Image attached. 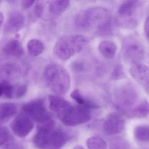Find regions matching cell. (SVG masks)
Returning a JSON list of instances; mask_svg holds the SVG:
<instances>
[{
    "instance_id": "obj_9",
    "label": "cell",
    "mask_w": 149,
    "mask_h": 149,
    "mask_svg": "<svg viewBox=\"0 0 149 149\" xmlns=\"http://www.w3.org/2000/svg\"><path fill=\"white\" fill-rule=\"evenodd\" d=\"M11 127L15 135L19 137L24 138L33 130L34 124L31 118L22 112L19 114L14 119Z\"/></svg>"
},
{
    "instance_id": "obj_8",
    "label": "cell",
    "mask_w": 149,
    "mask_h": 149,
    "mask_svg": "<svg viewBox=\"0 0 149 149\" xmlns=\"http://www.w3.org/2000/svg\"><path fill=\"white\" fill-rule=\"evenodd\" d=\"M123 56L126 62L132 65L141 63L145 56L142 43L135 38L128 39L123 46Z\"/></svg>"
},
{
    "instance_id": "obj_21",
    "label": "cell",
    "mask_w": 149,
    "mask_h": 149,
    "mask_svg": "<svg viewBox=\"0 0 149 149\" xmlns=\"http://www.w3.org/2000/svg\"><path fill=\"white\" fill-rule=\"evenodd\" d=\"M70 96L73 99L82 107H85L88 109H97L99 108V106L94 102L84 97L78 90L76 89L73 91Z\"/></svg>"
},
{
    "instance_id": "obj_28",
    "label": "cell",
    "mask_w": 149,
    "mask_h": 149,
    "mask_svg": "<svg viewBox=\"0 0 149 149\" xmlns=\"http://www.w3.org/2000/svg\"><path fill=\"white\" fill-rule=\"evenodd\" d=\"M12 136L8 128L1 126L0 130V143L1 146H4L10 143L12 139Z\"/></svg>"
},
{
    "instance_id": "obj_30",
    "label": "cell",
    "mask_w": 149,
    "mask_h": 149,
    "mask_svg": "<svg viewBox=\"0 0 149 149\" xmlns=\"http://www.w3.org/2000/svg\"><path fill=\"white\" fill-rule=\"evenodd\" d=\"M27 88L26 84H20L15 87L14 97L20 98L24 96L26 93Z\"/></svg>"
},
{
    "instance_id": "obj_35",
    "label": "cell",
    "mask_w": 149,
    "mask_h": 149,
    "mask_svg": "<svg viewBox=\"0 0 149 149\" xmlns=\"http://www.w3.org/2000/svg\"><path fill=\"white\" fill-rule=\"evenodd\" d=\"M144 30L146 35L149 40V16L147 17L145 22Z\"/></svg>"
},
{
    "instance_id": "obj_14",
    "label": "cell",
    "mask_w": 149,
    "mask_h": 149,
    "mask_svg": "<svg viewBox=\"0 0 149 149\" xmlns=\"http://www.w3.org/2000/svg\"><path fill=\"white\" fill-rule=\"evenodd\" d=\"M25 17L17 11L10 13L5 23L4 30L8 33H15L19 31L25 24Z\"/></svg>"
},
{
    "instance_id": "obj_20",
    "label": "cell",
    "mask_w": 149,
    "mask_h": 149,
    "mask_svg": "<svg viewBox=\"0 0 149 149\" xmlns=\"http://www.w3.org/2000/svg\"><path fill=\"white\" fill-rule=\"evenodd\" d=\"M17 111V107L12 103H4L0 106V118L1 124L6 123L13 116Z\"/></svg>"
},
{
    "instance_id": "obj_27",
    "label": "cell",
    "mask_w": 149,
    "mask_h": 149,
    "mask_svg": "<svg viewBox=\"0 0 149 149\" xmlns=\"http://www.w3.org/2000/svg\"><path fill=\"white\" fill-rule=\"evenodd\" d=\"M89 149H107V144L104 139L98 136H92L87 141Z\"/></svg>"
},
{
    "instance_id": "obj_2",
    "label": "cell",
    "mask_w": 149,
    "mask_h": 149,
    "mask_svg": "<svg viewBox=\"0 0 149 149\" xmlns=\"http://www.w3.org/2000/svg\"><path fill=\"white\" fill-rule=\"evenodd\" d=\"M43 76L48 87L55 94L65 95L69 89L70 77L68 71L61 65L48 64L44 69Z\"/></svg>"
},
{
    "instance_id": "obj_4",
    "label": "cell",
    "mask_w": 149,
    "mask_h": 149,
    "mask_svg": "<svg viewBox=\"0 0 149 149\" xmlns=\"http://www.w3.org/2000/svg\"><path fill=\"white\" fill-rule=\"evenodd\" d=\"M116 106L123 113L136 106L139 99V94L135 86L126 83L117 87L114 92Z\"/></svg>"
},
{
    "instance_id": "obj_11",
    "label": "cell",
    "mask_w": 149,
    "mask_h": 149,
    "mask_svg": "<svg viewBox=\"0 0 149 149\" xmlns=\"http://www.w3.org/2000/svg\"><path fill=\"white\" fill-rule=\"evenodd\" d=\"M70 136L61 128H55L50 132L42 149H61L69 140Z\"/></svg>"
},
{
    "instance_id": "obj_23",
    "label": "cell",
    "mask_w": 149,
    "mask_h": 149,
    "mask_svg": "<svg viewBox=\"0 0 149 149\" xmlns=\"http://www.w3.org/2000/svg\"><path fill=\"white\" fill-rule=\"evenodd\" d=\"M27 48L29 53L31 56H37L43 52L44 46L40 40L32 39L28 42Z\"/></svg>"
},
{
    "instance_id": "obj_3",
    "label": "cell",
    "mask_w": 149,
    "mask_h": 149,
    "mask_svg": "<svg viewBox=\"0 0 149 149\" xmlns=\"http://www.w3.org/2000/svg\"><path fill=\"white\" fill-rule=\"evenodd\" d=\"M88 42V39L82 35L65 36L56 42L54 47V52L59 59L67 61L82 51Z\"/></svg>"
},
{
    "instance_id": "obj_19",
    "label": "cell",
    "mask_w": 149,
    "mask_h": 149,
    "mask_svg": "<svg viewBox=\"0 0 149 149\" xmlns=\"http://www.w3.org/2000/svg\"><path fill=\"white\" fill-rule=\"evenodd\" d=\"M98 50L101 54L106 59L115 57L117 50L116 45L110 41H103L99 44Z\"/></svg>"
},
{
    "instance_id": "obj_6",
    "label": "cell",
    "mask_w": 149,
    "mask_h": 149,
    "mask_svg": "<svg viewBox=\"0 0 149 149\" xmlns=\"http://www.w3.org/2000/svg\"><path fill=\"white\" fill-rule=\"evenodd\" d=\"M89 109L81 106L71 105L59 117L64 125L76 126L89 121L91 114Z\"/></svg>"
},
{
    "instance_id": "obj_33",
    "label": "cell",
    "mask_w": 149,
    "mask_h": 149,
    "mask_svg": "<svg viewBox=\"0 0 149 149\" xmlns=\"http://www.w3.org/2000/svg\"><path fill=\"white\" fill-rule=\"evenodd\" d=\"M72 67L74 70L77 72L82 71L84 68V65L83 63L79 61L74 63L72 64Z\"/></svg>"
},
{
    "instance_id": "obj_15",
    "label": "cell",
    "mask_w": 149,
    "mask_h": 149,
    "mask_svg": "<svg viewBox=\"0 0 149 149\" xmlns=\"http://www.w3.org/2000/svg\"><path fill=\"white\" fill-rule=\"evenodd\" d=\"M48 98L49 109L58 116L71 106L69 102L59 96L49 95Z\"/></svg>"
},
{
    "instance_id": "obj_25",
    "label": "cell",
    "mask_w": 149,
    "mask_h": 149,
    "mask_svg": "<svg viewBox=\"0 0 149 149\" xmlns=\"http://www.w3.org/2000/svg\"><path fill=\"white\" fill-rule=\"evenodd\" d=\"M134 135L138 141L149 142V126L139 125L134 129Z\"/></svg>"
},
{
    "instance_id": "obj_31",
    "label": "cell",
    "mask_w": 149,
    "mask_h": 149,
    "mask_svg": "<svg viewBox=\"0 0 149 149\" xmlns=\"http://www.w3.org/2000/svg\"><path fill=\"white\" fill-rule=\"evenodd\" d=\"M44 7L43 4L40 1H38L36 4L33 10V16L34 19H38L40 18L43 14Z\"/></svg>"
},
{
    "instance_id": "obj_17",
    "label": "cell",
    "mask_w": 149,
    "mask_h": 149,
    "mask_svg": "<svg viewBox=\"0 0 149 149\" xmlns=\"http://www.w3.org/2000/svg\"><path fill=\"white\" fill-rule=\"evenodd\" d=\"M123 113L130 118L145 117L149 113V103L146 100H143L131 109Z\"/></svg>"
},
{
    "instance_id": "obj_7",
    "label": "cell",
    "mask_w": 149,
    "mask_h": 149,
    "mask_svg": "<svg viewBox=\"0 0 149 149\" xmlns=\"http://www.w3.org/2000/svg\"><path fill=\"white\" fill-rule=\"evenodd\" d=\"M22 109L24 113L39 124L52 118L43 99H35L23 105Z\"/></svg>"
},
{
    "instance_id": "obj_10",
    "label": "cell",
    "mask_w": 149,
    "mask_h": 149,
    "mask_svg": "<svg viewBox=\"0 0 149 149\" xmlns=\"http://www.w3.org/2000/svg\"><path fill=\"white\" fill-rule=\"evenodd\" d=\"M124 125V119L123 117L118 113L112 112L106 117L103 128L106 135L111 136L120 133L123 130Z\"/></svg>"
},
{
    "instance_id": "obj_24",
    "label": "cell",
    "mask_w": 149,
    "mask_h": 149,
    "mask_svg": "<svg viewBox=\"0 0 149 149\" xmlns=\"http://www.w3.org/2000/svg\"><path fill=\"white\" fill-rule=\"evenodd\" d=\"M15 87L8 80H3L0 83V96L8 99L14 97Z\"/></svg>"
},
{
    "instance_id": "obj_26",
    "label": "cell",
    "mask_w": 149,
    "mask_h": 149,
    "mask_svg": "<svg viewBox=\"0 0 149 149\" xmlns=\"http://www.w3.org/2000/svg\"><path fill=\"white\" fill-rule=\"evenodd\" d=\"M109 149H131L129 142L121 137L112 138L109 142Z\"/></svg>"
},
{
    "instance_id": "obj_18",
    "label": "cell",
    "mask_w": 149,
    "mask_h": 149,
    "mask_svg": "<svg viewBox=\"0 0 149 149\" xmlns=\"http://www.w3.org/2000/svg\"><path fill=\"white\" fill-rule=\"evenodd\" d=\"M3 51L7 55L19 56L24 53V49L21 43L17 40L8 41L3 47Z\"/></svg>"
},
{
    "instance_id": "obj_36",
    "label": "cell",
    "mask_w": 149,
    "mask_h": 149,
    "mask_svg": "<svg viewBox=\"0 0 149 149\" xmlns=\"http://www.w3.org/2000/svg\"><path fill=\"white\" fill-rule=\"evenodd\" d=\"M4 20V15L2 13H0V22H1V25H2L3 21Z\"/></svg>"
},
{
    "instance_id": "obj_13",
    "label": "cell",
    "mask_w": 149,
    "mask_h": 149,
    "mask_svg": "<svg viewBox=\"0 0 149 149\" xmlns=\"http://www.w3.org/2000/svg\"><path fill=\"white\" fill-rule=\"evenodd\" d=\"M130 73L132 78L149 94V68L142 63L132 65Z\"/></svg>"
},
{
    "instance_id": "obj_29",
    "label": "cell",
    "mask_w": 149,
    "mask_h": 149,
    "mask_svg": "<svg viewBox=\"0 0 149 149\" xmlns=\"http://www.w3.org/2000/svg\"><path fill=\"white\" fill-rule=\"evenodd\" d=\"M124 70L122 65L118 64L114 68L111 75V79L112 80H119L123 79L125 77Z\"/></svg>"
},
{
    "instance_id": "obj_32",
    "label": "cell",
    "mask_w": 149,
    "mask_h": 149,
    "mask_svg": "<svg viewBox=\"0 0 149 149\" xmlns=\"http://www.w3.org/2000/svg\"><path fill=\"white\" fill-rule=\"evenodd\" d=\"M2 149H24L22 145L19 143L11 142L3 146Z\"/></svg>"
},
{
    "instance_id": "obj_16",
    "label": "cell",
    "mask_w": 149,
    "mask_h": 149,
    "mask_svg": "<svg viewBox=\"0 0 149 149\" xmlns=\"http://www.w3.org/2000/svg\"><path fill=\"white\" fill-rule=\"evenodd\" d=\"M20 66L15 63H6L1 69V77L4 80H12L18 78L21 75Z\"/></svg>"
},
{
    "instance_id": "obj_12",
    "label": "cell",
    "mask_w": 149,
    "mask_h": 149,
    "mask_svg": "<svg viewBox=\"0 0 149 149\" xmlns=\"http://www.w3.org/2000/svg\"><path fill=\"white\" fill-rule=\"evenodd\" d=\"M55 128V123L53 119L39 124L37 131L34 136L33 141L36 147L42 149L45 146L50 132Z\"/></svg>"
},
{
    "instance_id": "obj_37",
    "label": "cell",
    "mask_w": 149,
    "mask_h": 149,
    "mask_svg": "<svg viewBox=\"0 0 149 149\" xmlns=\"http://www.w3.org/2000/svg\"><path fill=\"white\" fill-rule=\"evenodd\" d=\"M73 149H85V148H84L81 146L78 145L75 146Z\"/></svg>"
},
{
    "instance_id": "obj_1",
    "label": "cell",
    "mask_w": 149,
    "mask_h": 149,
    "mask_svg": "<svg viewBox=\"0 0 149 149\" xmlns=\"http://www.w3.org/2000/svg\"><path fill=\"white\" fill-rule=\"evenodd\" d=\"M111 15L104 8L96 7L81 11L76 16L75 23L78 28L89 30L96 29L100 33L109 31Z\"/></svg>"
},
{
    "instance_id": "obj_22",
    "label": "cell",
    "mask_w": 149,
    "mask_h": 149,
    "mask_svg": "<svg viewBox=\"0 0 149 149\" xmlns=\"http://www.w3.org/2000/svg\"><path fill=\"white\" fill-rule=\"evenodd\" d=\"M69 5V1L67 0L53 1L49 4V9L51 14L59 15L64 12Z\"/></svg>"
},
{
    "instance_id": "obj_34",
    "label": "cell",
    "mask_w": 149,
    "mask_h": 149,
    "mask_svg": "<svg viewBox=\"0 0 149 149\" xmlns=\"http://www.w3.org/2000/svg\"><path fill=\"white\" fill-rule=\"evenodd\" d=\"M34 2V1L32 0H24L22 1V5L23 8L27 9L31 7Z\"/></svg>"
},
{
    "instance_id": "obj_5",
    "label": "cell",
    "mask_w": 149,
    "mask_h": 149,
    "mask_svg": "<svg viewBox=\"0 0 149 149\" xmlns=\"http://www.w3.org/2000/svg\"><path fill=\"white\" fill-rule=\"evenodd\" d=\"M143 4V1H123L118 11L117 22L118 26L127 29L135 28L137 25V20L134 15Z\"/></svg>"
}]
</instances>
